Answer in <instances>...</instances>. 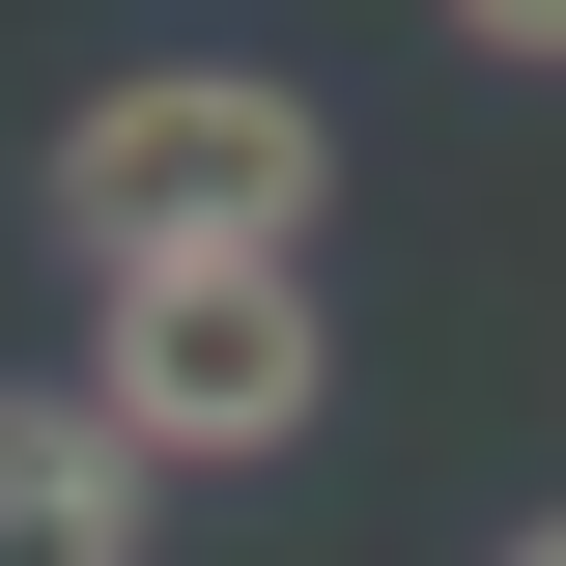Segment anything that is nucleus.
<instances>
[{
    "label": "nucleus",
    "mask_w": 566,
    "mask_h": 566,
    "mask_svg": "<svg viewBox=\"0 0 566 566\" xmlns=\"http://www.w3.org/2000/svg\"><path fill=\"white\" fill-rule=\"evenodd\" d=\"M312 227H340V142L255 57H142V85L57 114V255L85 283H227V255H312Z\"/></svg>",
    "instance_id": "f257e3e1"
},
{
    "label": "nucleus",
    "mask_w": 566,
    "mask_h": 566,
    "mask_svg": "<svg viewBox=\"0 0 566 566\" xmlns=\"http://www.w3.org/2000/svg\"><path fill=\"white\" fill-rule=\"evenodd\" d=\"M312 397H340V312H312V255H227V283H85V424H114L142 482L312 453Z\"/></svg>",
    "instance_id": "f03ea898"
},
{
    "label": "nucleus",
    "mask_w": 566,
    "mask_h": 566,
    "mask_svg": "<svg viewBox=\"0 0 566 566\" xmlns=\"http://www.w3.org/2000/svg\"><path fill=\"white\" fill-rule=\"evenodd\" d=\"M142 453L85 424V368H0V566H142Z\"/></svg>",
    "instance_id": "7ed1b4c3"
},
{
    "label": "nucleus",
    "mask_w": 566,
    "mask_h": 566,
    "mask_svg": "<svg viewBox=\"0 0 566 566\" xmlns=\"http://www.w3.org/2000/svg\"><path fill=\"white\" fill-rule=\"evenodd\" d=\"M482 566H566V510H510V538H482Z\"/></svg>",
    "instance_id": "20e7f679"
}]
</instances>
